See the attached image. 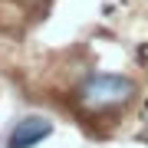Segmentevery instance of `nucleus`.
I'll use <instances>...</instances> for the list:
<instances>
[{
    "label": "nucleus",
    "mask_w": 148,
    "mask_h": 148,
    "mask_svg": "<svg viewBox=\"0 0 148 148\" xmlns=\"http://www.w3.org/2000/svg\"><path fill=\"white\" fill-rule=\"evenodd\" d=\"M53 135V122L43 115H27L13 125L10 138H7V148H36L43 138Z\"/></svg>",
    "instance_id": "f03ea898"
},
{
    "label": "nucleus",
    "mask_w": 148,
    "mask_h": 148,
    "mask_svg": "<svg viewBox=\"0 0 148 148\" xmlns=\"http://www.w3.org/2000/svg\"><path fill=\"white\" fill-rule=\"evenodd\" d=\"M138 92V86L128 76L119 73H95L79 86V102L92 112H106V109H122L125 102H132V95Z\"/></svg>",
    "instance_id": "f257e3e1"
}]
</instances>
